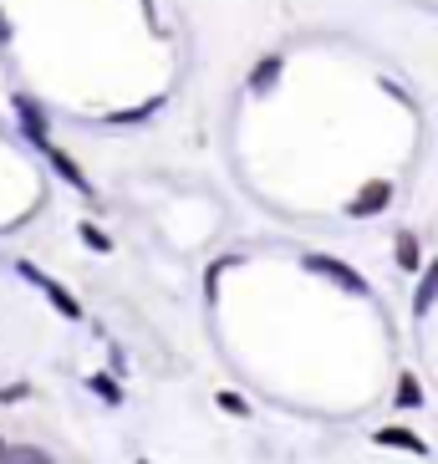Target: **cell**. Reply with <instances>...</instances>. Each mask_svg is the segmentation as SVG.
<instances>
[{"label":"cell","mask_w":438,"mask_h":464,"mask_svg":"<svg viewBox=\"0 0 438 464\" xmlns=\"http://www.w3.org/2000/svg\"><path fill=\"white\" fill-rule=\"evenodd\" d=\"M377 444H393V450H413V454H428V444L418 434H408V429H383L377 434Z\"/></svg>","instance_id":"cell-5"},{"label":"cell","mask_w":438,"mask_h":464,"mask_svg":"<svg viewBox=\"0 0 438 464\" xmlns=\"http://www.w3.org/2000/svg\"><path fill=\"white\" fill-rule=\"evenodd\" d=\"M433 301H438V260H433V266H428V276H424V286H418V296H413V312L424 316L428 306H433Z\"/></svg>","instance_id":"cell-6"},{"label":"cell","mask_w":438,"mask_h":464,"mask_svg":"<svg viewBox=\"0 0 438 464\" xmlns=\"http://www.w3.org/2000/svg\"><path fill=\"white\" fill-rule=\"evenodd\" d=\"M306 266H311L316 276H327V281H337V286H347L352 296H367V281L352 271V266H342V260H331V256H306Z\"/></svg>","instance_id":"cell-1"},{"label":"cell","mask_w":438,"mask_h":464,"mask_svg":"<svg viewBox=\"0 0 438 464\" xmlns=\"http://www.w3.org/2000/svg\"><path fill=\"white\" fill-rule=\"evenodd\" d=\"M0 42H11V26H5V15H0Z\"/></svg>","instance_id":"cell-14"},{"label":"cell","mask_w":438,"mask_h":464,"mask_svg":"<svg viewBox=\"0 0 438 464\" xmlns=\"http://www.w3.org/2000/svg\"><path fill=\"white\" fill-rule=\"evenodd\" d=\"M52 164H56V174H62V179H67V184H71V189H92V184H87V179H82V169H77V164H71V159H67V153H56L52 149Z\"/></svg>","instance_id":"cell-8"},{"label":"cell","mask_w":438,"mask_h":464,"mask_svg":"<svg viewBox=\"0 0 438 464\" xmlns=\"http://www.w3.org/2000/svg\"><path fill=\"white\" fill-rule=\"evenodd\" d=\"M15 271L26 276V281H36V286H42V291H46V296H52V306H56V312H62V316H71V322H77V316H82V306H77V301H71V296H67V291L56 286V281H46V276H42V271H36V266H15Z\"/></svg>","instance_id":"cell-3"},{"label":"cell","mask_w":438,"mask_h":464,"mask_svg":"<svg viewBox=\"0 0 438 464\" xmlns=\"http://www.w3.org/2000/svg\"><path fill=\"white\" fill-rule=\"evenodd\" d=\"M92 388H97V393H102V398H112V403H118V388H112L108 378H92Z\"/></svg>","instance_id":"cell-13"},{"label":"cell","mask_w":438,"mask_h":464,"mask_svg":"<svg viewBox=\"0 0 438 464\" xmlns=\"http://www.w3.org/2000/svg\"><path fill=\"white\" fill-rule=\"evenodd\" d=\"M397 403H418V382L403 378V388H397Z\"/></svg>","instance_id":"cell-11"},{"label":"cell","mask_w":438,"mask_h":464,"mask_svg":"<svg viewBox=\"0 0 438 464\" xmlns=\"http://www.w3.org/2000/svg\"><path fill=\"white\" fill-rule=\"evenodd\" d=\"M275 77H281V56H265L261 67L250 72V87H255V92H271V87H275Z\"/></svg>","instance_id":"cell-7"},{"label":"cell","mask_w":438,"mask_h":464,"mask_svg":"<svg viewBox=\"0 0 438 464\" xmlns=\"http://www.w3.org/2000/svg\"><path fill=\"white\" fill-rule=\"evenodd\" d=\"M5 464H52V459H46L42 450H31V444H21V450H11V454H5Z\"/></svg>","instance_id":"cell-10"},{"label":"cell","mask_w":438,"mask_h":464,"mask_svg":"<svg viewBox=\"0 0 438 464\" xmlns=\"http://www.w3.org/2000/svg\"><path fill=\"white\" fill-rule=\"evenodd\" d=\"M387 199H393V184H387V179H367V184L357 189V199H352V215H357V219L383 215V209H387Z\"/></svg>","instance_id":"cell-2"},{"label":"cell","mask_w":438,"mask_h":464,"mask_svg":"<svg viewBox=\"0 0 438 464\" xmlns=\"http://www.w3.org/2000/svg\"><path fill=\"white\" fill-rule=\"evenodd\" d=\"M397 266H408V271H413V266H418V240H413L408 230L397 235Z\"/></svg>","instance_id":"cell-9"},{"label":"cell","mask_w":438,"mask_h":464,"mask_svg":"<svg viewBox=\"0 0 438 464\" xmlns=\"http://www.w3.org/2000/svg\"><path fill=\"white\" fill-rule=\"evenodd\" d=\"M15 112H21V123H26V138H31V143H42V149L52 153V143H46V118H42V108H36L31 97H15Z\"/></svg>","instance_id":"cell-4"},{"label":"cell","mask_w":438,"mask_h":464,"mask_svg":"<svg viewBox=\"0 0 438 464\" xmlns=\"http://www.w3.org/2000/svg\"><path fill=\"white\" fill-rule=\"evenodd\" d=\"M5 454H11V450H5V444H0V464H5Z\"/></svg>","instance_id":"cell-15"},{"label":"cell","mask_w":438,"mask_h":464,"mask_svg":"<svg viewBox=\"0 0 438 464\" xmlns=\"http://www.w3.org/2000/svg\"><path fill=\"white\" fill-rule=\"evenodd\" d=\"M82 240H87V246H97V250H108V240H102V235L92 230V225H82Z\"/></svg>","instance_id":"cell-12"}]
</instances>
